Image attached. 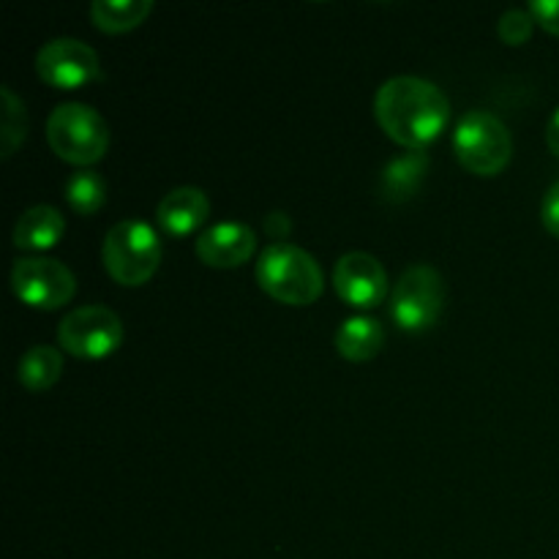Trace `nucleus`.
Returning a JSON list of instances; mask_svg holds the SVG:
<instances>
[{
	"instance_id": "nucleus-1",
	"label": "nucleus",
	"mask_w": 559,
	"mask_h": 559,
	"mask_svg": "<svg viewBox=\"0 0 559 559\" xmlns=\"http://www.w3.org/2000/svg\"><path fill=\"white\" fill-rule=\"evenodd\" d=\"M380 129L409 151H424L451 123V102L445 93L420 76H393L374 96Z\"/></svg>"
},
{
	"instance_id": "nucleus-2",
	"label": "nucleus",
	"mask_w": 559,
	"mask_h": 559,
	"mask_svg": "<svg viewBox=\"0 0 559 559\" xmlns=\"http://www.w3.org/2000/svg\"><path fill=\"white\" fill-rule=\"evenodd\" d=\"M262 293L287 306H309L325 289V276L314 257L295 243H271L257 260Z\"/></svg>"
},
{
	"instance_id": "nucleus-3",
	"label": "nucleus",
	"mask_w": 559,
	"mask_h": 559,
	"mask_svg": "<svg viewBox=\"0 0 559 559\" xmlns=\"http://www.w3.org/2000/svg\"><path fill=\"white\" fill-rule=\"evenodd\" d=\"M102 262L120 287H142L162 262L158 233L142 218H123L104 238Z\"/></svg>"
},
{
	"instance_id": "nucleus-4",
	"label": "nucleus",
	"mask_w": 559,
	"mask_h": 559,
	"mask_svg": "<svg viewBox=\"0 0 559 559\" xmlns=\"http://www.w3.org/2000/svg\"><path fill=\"white\" fill-rule=\"evenodd\" d=\"M47 140L58 158L76 167H91L107 153L109 126L87 104H58L47 120Z\"/></svg>"
},
{
	"instance_id": "nucleus-5",
	"label": "nucleus",
	"mask_w": 559,
	"mask_h": 559,
	"mask_svg": "<svg viewBox=\"0 0 559 559\" xmlns=\"http://www.w3.org/2000/svg\"><path fill=\"white\" fill-rule=\"evenodd\" d=\"M453 153L467 173L495 178L511 164V131L497 115L486 109H469L453 131Z\"/></svg>"
},
{
	"instance_id": "nucleus-6",
	"label": "nucleus",
	"mask_w": 559,
	"mask_h": 559,
	"mask_svg": "<svg viewBox=\"0 0 559 559\" xmlns=\"http://www.w3.org/2000/svg\"><path fill=\"white\" fill-rule=\"evenodd\" d=\"M445 306V282L431 265H413L393 287L391 317L404 333H424L440 320Z\"/></svg>"
},
{
	"instance_id": "nucleus-7",
	"label": "nucleus",
	"mask_w": 559,
	"mask_h": 559,
	"mask_svg": "<svg viewBox=\"0 0 559 559\" xmlns=\"http://www.w3.org/2000/svg\"><path fill=\"white\" fill-rule=\"evenodd\" d=\"M58 344L82 360L109 358L123 344V322L107 306H80L60 320Z\"/></svg>"
},
{
	"instance_id": "nucleus-8",
	"label": "nucleus",
	"mask_w": 559,
	"mask_h": 559,
	"mask_svg": "<svg viewBox=\"0 0 559 559\" xmlns=\"http://www.w3.org/2000/svg\"><path fill=\"white\" fill-rule=\"evenodd\" d=\"M11 289L25 306L55 311L76 293V278L63 262L49 257H22L11 267Z\"/></svg>"
},
{
	"instance_id": "nucleus-9",
	"label": "nucleus",
	"mask_w": 559,
	"mask_h": 559,
	"mask_svg": "<svg viewBox=\"0 0 559 559\" xmlns=\"http://www.w3.org/2000/svg\"><path fill=\"white\" fill-rule=\"evenodd\" d=\"M102 71L96 49L80 38H52L36 52V74L58 91H76Z\"/></svg>"
},
{
	"instance_id": "nucleus-10",
	"label": "nucleus",
	"mask_w": 559,
	"mask_h": 559,
	"mask_svg": "<svg viewBox=\"0 0 559 559\" xmlns=\"http://www.w3.org/2000/svg\"><path fill=\"white\" fill-rule=\"evenodd\" d=\"M388 273L377 257L366 251H349L338 257L333 267V287L344 304L355 309H374L388 295Z\"/></svg>"
},
{
	"instance_id": "nucleus-11",
	"label": "nucleus",
	"mask_w": 559,
	"mask_h": 559,
	"mask_svg": "<svg viewBox=\"0 0 559 559\" xmlns=\"http://www.w3.org/2000/svg\"><path fill=\"white\" fill-rule=\"evenodd\" d=\"M197 257L202 265L218 267V271H229V267H240L249 262L257 251V233L249 224L240 222H222L213 224L211 229L197 238L194 243Z\"/></svg>"
},
{
	"instance_id": "nucleus-12",
	"label": "nucleus",
	"mask_w": 559,
	"mask_h": 559,
	"mask_svg": "<svg viewBox=\"0 0 559 559\" xmlns=\"http://www.w3.org/2000/svg\"><path fill=\"white\" fill-rule=\"evenodd\" d=\"M211 216V202L207 194L197 186H180L173 189L162 202H158L156 222L158 227L175 238H186V235L197 233L202 224Z\"/></svg>"
},
{
	"instance_id": "nucleus-13",
	"label": "nucleus",
	"mask_w": 559,
	"mask_h": 559,
	"mask_svg": "<svg viewBox=\"0 0 559 559\" xmlns=\"http://www.w3.org/2000/svg\"><path fill=\"white\" fill-rule=\"evenodd\" d=\"M66 233V218L58 207L36 205L14 224V246L22 251H47L58 246Z\"/></svg>"
},
{
	"instance_id": "nucleus-14",
	"label": "nucleus",
	"mask_w": 559,
	"mask_h": 559,
	"mask_svg": "<svg viewBox=\"0 0 559 559\" xmlns=\"http://www.w3.org/2000/svg\"><path fill=\"white\" fill-rule=\"evenodd\" d=\"M382 347H385V328L374 317H349L336 333L338 355L353 364H366V360L377 358Z\"/></svg>"
},
{
	"instance_id": "nucleus-15",
	"label": "nucleus",
	"mask_w": 559,
	"mask_h": 559,
	"mask_svg": "<svg viewBox=\"0 0 559 559\" xmlns=\"http://www.w3.org/2000/svg\"><path fill=\"white\" fill-rule=\"evenodd\" d=\"M426 173H429V156H426V151L402 153V156L388 162V167L382 169V197H385L388 202H407L409 197L418 194Z\"/></svg>"
},
{
	"instance_id": "nucleus-16",
	"label": "nucleus",
	"mask_w": 559,
	"mask_h": 559,
	"mask_svg": "<svg viewBox=\"0 0 559 559\" xmlns=\"http://www.w3.org/2000/svg\"><path fill=\"white\" fill-rule=\"evenodd\" d=\"M60 374H63V355H60V349L49 347V344L31 347L20 358V366H16V377L33 393L49 391L60 380Z\"/></svg>"
},
{
	"instance_id": "nucleus-17",
	"label": "nucleus",
	"mask_w": 559,
	"mask_h": 559,
	"mask_svg": "<svg viewBox=\"0 0 559 559\" xmlns=\"http://www.w3.org/2000/svg\"><path fill=\"white\" fill-rule=\"evenodd\" d=\"M153 14L151 0H96L91 20L104 33H129Z\"/></svg>"
},
{
	"instance_id": "nucleus-18",
	"label": "nucleus",
	"mask_w": 559,
	"mask_h": 559,
	"mask_svg": "<svg viewBox=\"0 0 559 559\" xmlns=\"http://www.w3.org/2000/svg\"><path fill=\"white\" fill-rule=\"evenodd\" d=\"M63 194L76 213L91 216V213L102 211L104 202H107V180H104V175L96 173V169H76V173L66 180Z\"/></svg>"
},
{
	"instance_id": "nucleus-19",
	"label": "nucleus",
	"mask_w": 559,
	"mask_h": 559,
	"mask_svg": "<svg viewBox=\"0 0 559 559\" xmlns=\"http://www.w3.org/2000/svg\"><path fill=\"white\" fill-rule=\"evenodd\" d=\"M0 156L11 158L27 136V109L9 85L0 87Z\"/></svg>"
},
{
	"instance_id": "nucleus-20",
	"label": "nucleus",
	"mask_w": 559,
	"mask_h": 559,
	"mask_svg": "<svg viewBox=\"0 0 559 559\" xmlns=\"http://www.w3.org/2000/svg\"><path fill=\"white\" fill-rule=\"evenodd\" d=\"M533 25H535V20L530 11L511 9L500 16L497 33H500L502 41L511 44V47H522V44L530 41V36H533Z\"/></svg>"
},
{
	"instance_id": "nucleus-21",
	"label": "nucleus",
	"mask_w": 559,
	"mask_h": 559,
	"mask_svg": "<svg viewBox=\"0 0 559 559\" xmlns=\"http://www.w3.org/2000/svg\"><path fill=\"white\" fill-rule=\"evenodd\" d=\"M527 11L544 31L559 36V0H535Z\"/></svg>"
},
{
	"instance_id": "nucleus-22",
	"label": "nucleus",
	"mask_w": 559,
	"mask_h": 559,
	"mask_svg": "<svg viewBox=\"0 0 559 559\" xmlns=\"http://www.w3.org/2000/svg\"><path fill=\"white\" fill-rule=\"evenodd\" d=\"M540 218H544V227L559 238V180L546 191L544 205H540Z\"/></svg>"
},
{
	"instance_id": "nucleus-23",
	"label": "nucleus",
	"mask_w": 559,
	"mask_h": 559,
	"mask_svg": "<svg viewBox=\"0 0 559 559\" xmlns=\"http://www.w3.org/2000/svg\"><path fill=\"white\" fill-rule=\"evenodd\" d=\"M546 145H549V151L559 158V107L549 118V126H546Z\"/></svg>"
}]
</instances>
